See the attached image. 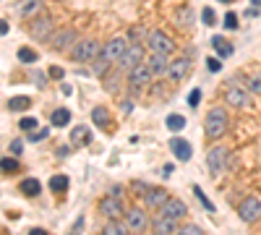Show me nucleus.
<instances>
[{"instance_id":"1","label":"nucleus","mask_w":261,"mask_h":235,"mask_svg":"<svg viewBox=\"0 0 261 235\" xmlns=\"http://www.w3.org/2000/svg\"><path fill=\"white\" fill-rule=\"evenodd\" d=\"M230 128V118H227V110L225 107H212L204 118V133H207V139H219L225 136Z\"/></svg>"},{"instance_id":"2","label":"nucleus","mask_w":261,"mask_h":235,"mask_svg":"<svg viewBox=\"0 0 261 235\" xmlns=\"http://www.w3.org/2000/svg\"><path fill=\"white\" fill-rule=\"evenodd\" d=\"M99 55H102V44L97 39H91V37L79 39V44L71 50V60L81 63V66H84V63H94Z\"/></svg>"},{"instance_id":"3","label":"nucleus","mask_w":261,"mask_h":235,"mask_svg":"<svg viewBox=\"0 0 261 235\" xmlns=\"http://www.w3.org/2000/svg\"><path fill=\"white\" fill-rule=\"evenodd\" d=\"M146 47L152 50V52L167 55V58L175 55V50H178V47H175V42H173L170 37H167L165 32H160V29H152V32L146 34Z\"/></svg>"},{"instance_id":"4","label":"nucleus","mask_w":261,"mask_h":235,"mask_svg":"<svg viewBox=\"0 0 261 235\" xmlns=\"http://www.w3.org/2000/svg\"><path fill=\"white\" fill-rule=\"evenodd\" d=\"M99 214L105 217V220H123V217H126V206H123V201H120V196L118 194L102 196Z\"/></svg>"},{"instance_id":"5","label":"nucleus","mask_w":261,"mask_h":235,"mask_svg":"<svg viewBox=\"0 0 261 235\" xmlns=\"http://www.w3.org/2000/svg\"><path fill=\"white\" fill-rule=\"evenodd\" d=\"M52 16H47V13H40L37 19H32V24H29V34H32V39H37V42H47V39H52Z\"/></svg>"},{"instance_id":"6","label":"nucleus","mask_w":261,"mask_h":235,"mask_svg":"<svg viewBox=\"0 0 261 235\" xmlns=\"http://www.w3.org/2000/svg\"><path fill=\"white\" fill-rule=\"evenodd\" d=\"M126 50H128V39L126 37H113V39H107L102 44V58H107L113 66H118L120 58L126 55Z\"/></svg>"},{"instance_id":"7","label":"nucleus","mask_w":261,"mask_h":235,"mask_svg":"<svg viewBox=\"0 0 261 235\" xmlns=\"http://www.w3.org/2000/svg\"><path fill=\"white\" fill-rule=\"evenodd\" d=\"M238 212H240V220H243L246 225L259 222L261 220V198L259 196H246L243 201H240Z\"/></svg>"},{"instance_id":"8","label":"nucleus","mask_w":261,"mask_h":235,"mask_svg":"<svg viewBox=\"0 0 261 235\" xmlns=\"http://www.w3.org/2000/svg\"><path fill=\"white\" fill-rule=\"evenodd\" d=\"M123 222L128 225V230H130V233H144L146 228H152V220L146 217V212H144V209H136V206L126 209Z\"/></svg>"},{"instance_id":"9","label":"nucleus","mask_w":261,"mask_h":235,"mask_svg":"<svg viewBox=\"0 0 261 235\" xmlns=\"http://www.w3.org/2000/svg\"><path fill=\"white\" fill-rule=\"evenodd\" d=\"M52 50L55 52H71L79 44V34L76 29H60L58 34H52Z\"/></svg>"},{"instance_id":"10","label":"nucleus","mask_w":261,"mask_h":235,"mask_svg":"<svg viewBox=\"0 0 261 235\" xmlns=\"http://www.w3.org/2000/svg\"><path fill=\"white\" fill-rule=\"evenodd\" d=\"M248 86H238V78H232L230 81V86H227V92H225V102L230 107H235V110H240V107H246L248 105Z\"/></svg>"},{"instance_id":"11","label":"nucleus","mask_w":261,"mask_h":235,"mask_svg":"<svg viewBox=\"0 0 261 235\" xmlns=\"http://www.w3.org/2000/svg\"><path fill=\"white\" fill-rule=\"evenodd\" d=\"M146 60V52H144V47L138 42H133V44H128V50H126V55L120 58V63H118V68H123L126 74L130 68H136V66H141V63Z\"/></svg>"},{"instance_id":"12","label":"nucleus","mask_w":261,"mask_h":235,"mask_svg":"<svg viewBox=\"0 0 261 235\" xmlns=\"http://www.w3.org/2000/svg\"><path fill=\"white\" fill-rule=\"evenodd\" d=\"M227 155L230 152L225 147H212L207 152V165H209V173L212 175H222L225 173V167H227Z\"/></svg>"},{"instance_id":"13","label":"nucleus","mask_w":261,"mask_h":235,"mask_svg":"<svg viewBox=\"0 0 261 235\" xmlns=\"http://www.w3.org/2000/svg\"><path fill=\"white\" fill-rule=\"evenodd\" d=\"M157 214H162V217H167V220H175V222H180L183 217H188V206H185V201H180L178 196H170L167 198V204L162 206Z\"/></svg>"},{"instance_id":"14","label":"nucleus","mask_w":261,"mask_h":235,"mask_svg":"<svg viewBox=\"0 0 261 235\" xmlns=\"http://www.w3.org/2000/svg\"><path fill=\"white\" fill-rule=\"evenodd\" d=\"M191 74V58L183 55L178 60H170V68H167V78L175 81V84H180V81Z\"/></svg>"},{"instance_id":"15","label":"nucleus","mask_w":261,"mask_h":235,"mask_svg":"<svg viewBox=\"0 0 261 235\" xmlns=\"http://www.w3.org/2000/svg\"><path fill=\"white\" fill-rule=\"evenodd\" d=\"M126 78H128V84L133 86V89H138V86H146V84H152L154 74H152V71H149V66H146V63H141V66L130 68L128 74H126Z\"/></svg>"},{"instance_id":"16","label":"nucleus","mask_w":261,"mask_h":235,"mask_svg":"<svg viewBox=\"0 0 261 235\" xmlns=\"http://www.w3.org/2000/svg\"><path fill=\"white\" fill-rule=\"evenodd\" d=\"M144 63L149 66V71L154 74V78L167 76V68H170V60H167V55H160V52H149Z\"/></svg>"},{"instance_id":"17","label":"nucleus","mask_w":261,"mask_h":235,"mask_svg":"<svg viewBox=\"0 0 261 235\" xmlns=\"http://www.w3.org/2000/svg\"><path fill=\"white\" fill-rule=\"evenodd\" d=\"M167 198H170V194H167L165 188H146L144 204L149 206V209H157V212H160L162 206L167 204Z\"/></svg>"},{"instance_id":"18","label":"nucleus","mask_w":261,"mask_h":235,"mask_svg":"<svg viewBox=\"0 0 261 235\" xmlns=\"http://www.w3.org/2000/svg\"><path fill=\"white\" fill-rule=\"evenodd\" d=\"M170 152L175 157H178L180 162H188L191 159V155H193V147L185 139H180V136H173L170 139Z\"/></svg>"},{"instance_id":"19","label":"nucleus","mask_w":261,"mask_h":235,"mask_svg":"<svg viewBox=\"0 0 261 235\" xmlns=\"http://www.w3.org/2000/svg\"><path fill=\"white\" fill-rule=\"evenodd\" d=\"M123 74H126V71L123 68H110L107 71V74L105 76H102V84H105V89H107V92H118V89H120V84H123Z\"/></svg>"},{"instance_id":"20","label":"nucleus","mask_w":261,"mask_h":235,"mask_svg":"<svg viewBox=\"0 0 261 235\" xmlns=\"http://www.w3.org/2000/svg\"><path fill=\"white\" fill-rule=\"evenodd\" d=\"M42 8H44L42 0H21L18 3V16L21 19H37L42 13Z\"/></svg>"},{"instance_id":"21","label":"nucleus","mask_w":261,"mask_h":235,"mask_svg":"<svg viewBox=\"0 0 261 235\" xmlns=\"http://www.w3.org/2000/svg\"><path fill=\"white\" fill-rule=\"evenodd\" d=\"M178 228H180L178 222H175V220H167V217H162V214H157L154 220H152V230L162 233V235H178Z\"/></svg>"},{"instance_id":"22","label":"nucleus","mask_w":261,"mask_h":235,"mask_svg":"<svg viewBox=\"0 0 261 235\" xmlns=\"http://www.w3.org/2000/svg\"><path fill=\"white\" fill-rule=\"evenodd\" d=\"M91 139H94V133H91L89 125H76L71 133V147H87V144H91Z\"/></svg>"},{"instance_id":"23","label":"nucleus","mask_w":261,"mask_h":235,"mask_svg":"<svg viewBox=\"0 0 261 235\" xmlns=\"http://www.w3.org/2000/svg\"><path fill=\"white\" fill-rule=\"evenodd\" d=\"M102 235H130V230L123 220H107L105 228H102Z\"/></svg>"},{"instance_id":"24","label":"nucleus","mask_w":261,"mask_h":235,"mask_svg":"<svg viewBox=\"0 0 261 235\" xmlns=\"http://www.w3.org/2000/svg\"><path fill=\"white\" fill-rule=\"evenodd\" d=\"M212 47L217 50V58H222V60L230 58V55H232V50H235L225 37H219V34H217V37H212Z\"/></svg>"},{"instance_id":"25","label":"nucleus","mask_w":261,"mask_h":235,"mask_svg":"<svg viewBox=\"0 0 261 235\" xmlns=\"http://www.w3.org/2000/svg\"><path fill=\"white\" fill-rule=\"evenodd\" d=\"M18 191H21L24 196H40L42 183H40L37 178H26V180H21V183H18Z\"/></svg>"},{"instance_id":"26","label":"nucleus","mask_w":261,"mask_h":235,"mask_svg":"<svg viewBox=\"0 0 261 235\" xmlns=\"http://www.w3.org/2000/svg\"><path fill=\"white\" fill-rule=\"evenodd\" d=\"M50 123L55 128H65V125L71 123V110H65V107H58L55 113H50Z\"/></svg>"},{"instance_id":"27","label":"nucleus","mask_w":261,"mask_h":235,"mask_svg":"<svg viewBox=\"0 0 261 235\" xmlns=\"http://www.w3.org/2000/svg\"><path fill=\"white\" fill-rule=\"evenodd\" d=\"M5 107L11 113H24V110H29V107H32V97H11Z\"/></svg>"},{"instance_id":"28","label":"nucleus","mask_w":261,"mask_h":235,"mask_svg":"<svg viewBox=\"0 0 261 235\" xmlns=\"http://www.w3.org/2000/svg\"><path fill=\"white\" fill-rule=\"evenodd\" d=\"M68 175H52L50 178V191L52 194H63V191H68Z\"/></svg>"},{"instance_id":"29","label":"nucleus","mask_w":261,"mask_h":235,"mask_svg":"<svg viewBox=\"0 0 261 235\" xmlns=\"http://www.w3.org/2000/svg\"><path fill=\"white\" fill-rule=\"evenodd\" d=\"M91 120H94V125H99V128H105V125L110 123L107 107H94V110H91Z\"/></svg>"},{"instance_id":"30","label":"nucleus","mask_w":261,"mask_h":235,"mask_svg":"<svg viewBox=\"0 0 261 235\" xmlns=\"http://www.w3.org/2000/svg\"><path fill=\"white\" fill-rule=\"evenodd\" d=\"M175 21H178L180 26H191V21H193V11H191L188 5L178 8V11H175Z\"/></svg>"},{"instance_id":"31","label":"nucleus","mask_w":261,"mask_h":235,"mask_svg":"<svg viewBox=\"0 0 261 235\" xmlns=\"http://www.w3.org/2000/svg\"><path fill=\"white\" fill-rule=\"evenodd\" d=\"M167 128H170L173 133H178V131H183L185 128V118L183 115H167Z\"/></svg>"},{"instance_id":"32","label":"nucleus","mask_w":261,"mask_h":235,"mask_svg":"<svg viewBox=\"0 0 261 235\" xmlns=\"http://www.w3.org/2000/svg\"><path fill=\"white\" fill-rule=\"evenodd\" d=\"M110 68H113V63H110L107 58H102V55H99V58H97L94 63H91V71H94L97 76H105Z\"/></svg>"},{"instance_id":"33","label":"nucleus","mask_w":261,"mask_h":235,"mask_svg":"<svg viewBox=\"0 0 261 235\" xmlns=\"http://www.w3.org/2000/svg\"><path fill=\"white\" fill-rule=\"evenodd\" d=\"M246 86H248L251 94H259L261 97V74H251L248 81H246Z\"/></svg>"},{"instance_id":"34","label":"nucleus","mask_w":261,"mask_h":235,"mask_svg":"<svg viewBox=\"0 0 261 235\" xmlns=\"http://www.w3.org/2000/svg\"><path fill=\"white\" fill-rule=\"evenodd\" d=\"M178 235H204V230L199 228V225H193V222H185L178 228Z\"/></svg>"},{"instance_id":"35","label":"nucleus","mask_w":261,"mask_h":235,"mask_svg":"<svg viewBox=\"0 0 261 235\" xmlns=\"http://www.w3.org/2000/svg\"><path fill=\"white\" fill-rule=\"evenodd\" d=\"M16 55H18V60H21V63H37V52L29 50V47H18Z\"/></svg>"},{"instance_id":"36","label":"nucleus","mask_w":261,"mask_h":235,"mask_svg":"<svg viewBox=\"0 0 261 235\" xmlns=\"http://www.w3.org/2000/svg\"><path fill=\"white\" fill-rule=\"evenodd\" d=\"M193 196H196V198H199V201L204 204V209H207V212H214V204L209 201V198H207V194H204L199 186H193Z\"/></svg>"},{"instance_id":"37","label":"nucleus","mask_w":261,"mask_h":235,"mask_svg":"<svg viewBox=\"0 0 261 235\" xmlns=\"http://www.w3.org/2000/svg\"><path fill=\"white\" fill-rule=\"evenodd\" d=\"M0 167H3V173H5V175H11V173H16V170H18V162H16L13 157H3Z\"/></svg>"},{"instance_id":"38","label":"nucleus","mask_w":261,"mask_h":235,"mask_svg":"<svg viewBox=\"0 0 261 235\" xmlns=\"http://www.w3.org/2000/svg\"><path fill=\"white\" fill-rule=\"evenodd\" d=\"M18 128L21 131H37V118H21V120H18Z\"/></svg>"},{"instance_id":"39","label":"nucleus","mask_w":261,"mask_h":235,"mask_svg":"<svg viewBox=\"0 0 261 235\" xmlns=\"http://www.w3.org/2000/svg\"><path fill=\"white\" fill-rule=\"evenodd\" d=\"M225 29H230V32H232V29H238V16L232 13V11L225 13Z\"/></svg>"},{"instance_id":"40","label":"nucleus","mask_w":261,"mask_h":235,"mask_svg":"<svg viewBox=\"0 0 261 235\" xmlns=\"http://www.w3.org/2000/svg\"><path fill=\"white\" fill-rule=\"evenodd\" d=\"M207 68L212 71V74H219V71H222V58H209L207 60Z\"/></svg>"},{"instance_id":"41","label":"nucleus","mask_w":261,"mask_h":235,"mask_svg":"<svg viewBox=\"0 0 261 235\" xmlns=\"http://www.w3.org/2000/svg\"><path fill=\"white\" fill-rule=\"evenodd\" d=\"M47 76H50V78H55V81H60V78L65 76V71H63L60 66H50V68H47Z\"/></svg>"},{"instance_id":"42","label":"nucleus","mask_w":261,"mask_h":235,"mask_svg":"<svg viewBox=\"0 0 261 235\" xmlns=\"http://www.w3.org/2000/svg\"><path fill=\"white\" fill-rule=\"evenodd\" d=\"M201 21L207 24V26H212L214 21H217V19H214V11H212V8H204V11H201Z\"/></svg>"},{"instance_id":"43","label":"nucleus","mask_w":261,"mask_h":235,"mask_svg":"<svg viewBox=\"0 0 261 235\" xmlns=\"http://www.w3.org/2000/svg\"><path fill=\"white\" fill-rule=\"evenodd\" d=\"M47 128H37L34 133H29V141H42V139H47Z\"/></svg>"},{"instance_id":"44","label":"nucleus","mask_w":261,"mask_h":235,"mask_svg":"<svg viewBox=\"0 0 261 235\" xmlns=\"http://www.w3.org/2000/svg\"><path fill=\"white\" fill-rule=\"evenodd\" d=\"M199 102H201V89H193V92L188 94V105L191 107H199Z\"/></svg>"},{"instance_id":"45","label":"nucleus","mask_w":261,"mask_h":235,"mask_svg":"<svg viewBox=\"0 0 261 235\" xmlns=\"http://www.w3.org/2000/svg\"><path fill=\"white\" fill-rule=\"evenodd\" d=\"M21 149H24V141L21 139H13L11 141V152H13V155H21Z\"/></svg>"},{"instance_id":"46","label":"nucleus","mask_w":261,"mask_h":235,"mask_svg":"<svg viewBox=\"0 0 261 235\" xmlns=\"http://www.w3.org/2000/svg\"><path fill=\"white\" fill-rule=\"evenodd\" d=\"M128 37L133 39V42H138V39H141V32H138V29H130V32H128Z\"/></svg>"},{"instance_id":"47","label":"nucleus","mask_w":261,"mask_h":235,"mask_svg":"<svg viewBox=\"0 0 261 235\" xmlns=\"http://www.w3.org/2000/svg\"><path fill=\"white\" fill-rule=\"evenodd\" d=\"M29 235H50V233L44 230V228H32V230H29Z\"/></svg>"},{"instance_id":"48","label":"nucleus","mask_w":261,"mask_h":235,"mask_svg":"<svg viewBox=\"0 0 261 235\" xmlns=\"http://www.w3.org/2000/svg\"><path fill=\"white\" fill-rule=\"evenodd\" d=\"M63 94H65V97H71V94H73V86H68V84H63Z\"/></svg>"},{"instance_id":"49","label":"nucleus","mask_w":261,"mask_h":235,"mask_svg":"<svg viewBox=\"0 0 261 235\" xmlns=\"http://www.w3.org/2000/svg\"><path fill=\"white\" fill-rule=\"evenodd\" d=\"M68 152H71L68 147H60V149H58V157H68Z\"/></svg>"},{"instance_id":"50","label":"nucleus","mask_w":261,"mask_h":235,"mask_svg":"<svg viewBox=\"0 0 261 235\" xmlns=\"http://www.w3.org/2000/svg\"><path fill=\"white\" fill-rule=\"evenodd\" d=\"M254 5H256V8H259V5H261V0H254Z\"/></svg>"},{"instance_id":"51","label":"nucleus","mask_w":261,"mask_h":235,"mask_svg":"<svg viewBox=\"0 0 261 235\" xmlns=\"http://www.w3.org/2000/svg\"><path fill=\"white\" fill-rule=\"evenodd\" d=\"M219 3H232V0H219Z\"/></svg>"},{"instance_id":"52","label":"nucleus","mask_w":261,"mask_h":235,"mask_svg":"<svg viewBox=\"0 0 261 235\" xmlns=\"http://www.w3.org/2000/svg\"><path fill=\"white\" fill-rule=\"evenodd\" d=\"M152 235H162V233H157V230H152Z\"/></svg>"},{"instance_id":"53","label":"nucleus","mask_w":261,"mask_h":235,"mask_svg":"<svg viewBox=\"0 0 261 235\" xmlns=\"http://www.w3.org/2000/svg\"><path fill=\"white\" fill-rule=\"evenodd\" d=\"M130 235H141V233H130Z\"/></svg>"}]
</instances>
